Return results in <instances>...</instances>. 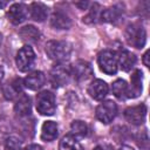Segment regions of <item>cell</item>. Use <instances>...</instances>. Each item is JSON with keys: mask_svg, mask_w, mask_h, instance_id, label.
Here are the masks:
<instances>
[{"mask_svg": "<svg viewBox=\"0 0 150 150\" xmlns=\"http://www.w3.org/2000/svg\"><path fill=\"white\" fill-rule=\"evenodd\" d=\"M29 13L34 21L42 22L48 16V7L42 2H33L29 7Z\"/></svg>", "mask_w": 150, "mask_h": 150, "instance_id": "cell-19", "label": "cell"}, {"mask_svg": "<svg viewBox=\"0 0 150 150\" xmlns=\"http://www.w3.org/2000/svg\"><path fill=\"white\" fill-rule=\"evenodd\" d=\"M117 60H118V66L123 71L131 70L136 63V56L127 49H123L117 54Z\"/></svg>", "mask_w": 150, "mask_h": 150, "instance_id": "cell-17", "label": "cell"}, {"mask_svg": "<svg viewBox=\"0 0 150 150\" xmlns=\"http://www.w3.org/2000/svg\"><path fill=\"white\" fill-rule=\"evenodd\" d=\"M0 43H1V34H0Z\"/></svg>", "mask_w": 150, "mask_h": 150, "instance_id": "cell-34", "label": "cell"}, {"mask_svg": "<svg viewBox=\"0 0 150 150\" xmlns=\"http://www.w3.org/2000/svg\"><path fill=\"white\" fill-rule=\"evenodd\" d=\"M28 7L25 5V4H21V2H16V4H13L8 12H7V16H8V20L13 23V25H20L22 23L27 16H28Z\"/></svg>", "mask_w": 150, "mask_h": 150, "instance_id": "cell-10", "label": "cell"}, {"mask_svg": "<svg viewBox=\"0 0 150 150\" xmlns=\"http://www.w3.org/2000/svg\"><path fill=\"white\" fill-rule=\"evenodd\" d=\"M97 63L100 69L107 75H114L117 73L118 69V60L117 53L114 50L105 49L101 52L97 56Z\"/></svg>", "mask_w": 150, "mask_h": 150, "instance_id": "cell-2", "label": "cell"}, {"mask_svg": "<svg viewBox=\"0 0 150 150\" xmlns=\"http://www.w3.org/2000/svg\"><path fill=\"white\" fill-rule=\"evenodd\" d=\"M93 150H105V149H104V148H102V146H100V145H98V146H95V148H94V149H93Z\"/></svg>", "mask_w": 150, "mask_h": 150, "instance_id": "cell-33", "label": "cell"}, {"mask_svg": "<svg viewBox=\"0 0 150 150\" xmlns=\"http://www.w3.org/2000/svg\"><path fill=\"white\" fill-rule=\"evenodd\" d=\"M95 115H96L98 121H101L104 124H108V123L112 122L114 118L116 117V115H117V105L111 100L103 101L102 103H100L97 105Z\"/></svg>", "mask_w": 150, "mask_h": 150, "instance_id": "cell-6", "label": "cell"}, {"mask_svg": "<svg viewBox=\"0 0 150 150\" xmlns=\"http://www.w3.org/2000/svg\"><path fill=\"white\" fill-rule=\"evenodd\" d=\"M75 5H76V6H79V7H81L82 9H86V8L88 7L89 2H87V1H86V2H76Z\"/></svg>", "mask_w": 150, "mask_h": 150, "instance_id": "cell-29", "label": "cell"}, {"mask_svg": "<svg viewBox=\"0 0 150 150\" xmlns=\"http://www.w3.org/2000/svg\"><path fill=\"white\" fill-rule=\"evenodd\" d=\"M23 84L26 88H28L29 90H39L45 86L46 82V76L42 71L35 70L29 73L25 79H23Z\"/></svg>", "mask_w": 150, "mask_h": 150, "instance_id": "cell-12", "label": "cell"}, {"mask_svg": "<svg viewBox=\"0 0 150 150\" xmlns=\"http://www.w3.org/2000/svg\"><path fill=\"white\" fill-rule=\"evenodd\" d=\"M59 150H84V149L79 143L77 138H75L73 135H66L60 141Z\"/></svg>", "mask_w": 150, "mask_h": 150, "instance_id": "cell-22", "label": "cell"}, {"mask_svg": "<svg viewBox=\"0 0 150 150\" xmlns=\"http://www.w3.org/2000/svg\"><path fill=\"white\" fill-rule=\"evenodd\" d=\"M25 150H43V149H42V146L39 145V144H29L28 146H26Z\"/></svg>", "mask_w": 150, "mask_h": 150, "instance_id": "cell-27", "label": "cell"}, {"mask_svg": "<svg viewBox=\"0 0 150 150\" xmlns=\"http://www.w3.org/2000/svg\"><path fill=\"white\" fill-rule=\"evenodd\" d=\"M145 115H146V107L143 103L134 105V107H129L124 110L125 120L134 125L142 124L145 120Z\"/></svg>", "mask_w": 150, "mask_h": 150, "instance_id": "cell-9", "label": "cell"}, {"mask_svg": "<svg viewBox=\"0 0 150 150\" xmlns=\"http://www.w3.org/2000/svg\"><path fill=\"white\" fill-rule=\"evenodd\" d=\"M122 14H123V7L121 5H115L112 7H109V8H105L103 11H101L100 19L104 22L115 23L120 20Z\"/></svg>", "mask_w": 150, "mask_h": 150, "instance_id": "cell-16", "label": "cell"}, {"mask_svg": "<svg viewBox=\"0 0 150 150\" xmlns=\"http://www.w3.org/2000/svg\"><path fill=\"white\" fill-rule=\"evenodd\" d=\"M70 131L75 138H83L88 134V125L83 121H73L70 124Z\"/></svg>", "mask_w": 150, "mask_h": 150, "instance_id": "cell-23", "label": "cell"}, {"mask_svg": "<svg viewBox=\"0 0 150 150\" xmlns=\"http://www.w3.org/2000/svg\"><path fill=\"white\" fill-rule=\"evenodd\" d=\"M142 82H143V74H142V71L139 69H136L131 74V77H130V87L128 86V96L127 97L135 98V97L139 96L141 93H142V89H143Z\"/></svg>", "mask_w": 150, "mask_h": 150, "instance_id": "cell-13", "label": "cell"}, {"mask_svg": "<svg viewBox=\"0 0 150 150\" xmlns=\"http://www.w3.org/2000/svg\"><path fill=\"white\" fill-rule=\"evenodd\" d=\"M127 40L136 48H143L146 42L145 29L139 25H130L127 29Z\"/></svg>", "mask_w": 150, "mask_h": 150, "instance_id": "cell-7", "label": "cell"}, {"mask_svg": "<svg viewBox=\"0 0 150 150\" xmlns=\"http://www.w3.org/2000/svg\"><path fill=\"white\" fill-rule=\"evenodd\" d=\"M108 91H109L108 84L100 79L94 80L88 87V94L96 101H102L108 95Z\"/></svg>", "mask_w": 150, "mask_h": 150, "instance_id": "cell-11", "label": "cell"}, {"mask_svg": "<svg viewBox=\"0 0 150 150\" xmlns=\"http://www.w3.org/2000/svg\"><path fill=\"white\" fill-rule=\"evenodd\" d=\"M6 5H7V2H6V1H2V0H0V8H4Z\"/></svg>", "mask_w": 150, "mask_h": 150, "instance_id": "cell-32", "label": "cell"}, {"mask_svg": "<svg viewBox=\"0 0 150 150\" xmlns=\"http://www.w3.org/2000/svg\"><path fill=\"white\" fill-rule=\"evenodd\" d=\"M93 68L90 63H88L87 61L79 60L71 66V76H74V79L77 82H84L89 80L93 76Z\"/></svg>", "mask_w": 150, "mask_h": 150, "instance_id": "cell-8", "label": "cell"}, {"mask_svg": "<svg viewBox=\"0 0 150 150\" xmlns=\"http://www.w3.org/2000/svg\"><path fill=\"white\" fill-rule=\"evenodd\" d=\"M45 50L48 57L56 63H64L71 54V46L66 41L52 40L46 43Z\"/></svg>", "mask_w": 150, "mask_h": 150, "instance_id": "cell-1", "label": "cell"}, {"mask_svg": "<svg viewBox=\"0 0 150 150\" xmlns=\"http://www.w3.org/2000/svg\"><path fill=\"white\" fill-rule=\"evenodd\" d=\"M22 80L21 79H14L12 81H8L2 87V94L7 100H14L20 94H22Z\"/></svg>", "mask_w": 150, "mask_h": 150, "instance_id": "cell-14", "label": "cell"}, {"mask_svg": "<svg viewBox=\"0 0 150 150\" xmlns=\"http://www.w3.org/2000/svg\"><path fill=\"white\" fill-rule=\"evenodd\" d=\"M143 63L145 67H149V50H146L143 55Z\"/></svg>", "mask_w": 150, "mask_h": 150, "instance_id": "cell-28", "label": "cell"}, {"mask_svg": "<svg viewBox=\"0 0 150 150\" xmlns=\"http://www.w3.org/2000/svg\"><path fill=\"white\" fill-rule=\"evenodd\" d=\"M120 150H135V149L131 148V146H129V145H123V146L120 148Z\"/></svg>", "mask_w": 150, "mask_h": 150, "instance_id": "cell-30", "label": "cell"}, {"mask_svg": "<svg viewBox=\"0 0 150 150\" xmlns=\"http://www.w3.org/2000/svg\"><path fill=\"white\" fill-rule=\"evenodd\" d=\"M111 90H112V94L120 100H124L128 96V84L122 79H118L112 83Z\"/></svg>", "mask_w": 150, "mask_h": 150, "instance_id": "cell-24", "label": "cell"}, {"mask_svg": "<svg viewBox=\"0 0 150 150\" xmlns=\"http://www.w3.org/2000/svg\"><path fill=\"white\" fill-rule=\"evenodd\" d=\"M100 15H101V7H100V5L98 4H93L89 14L83 18V22L93 23V22L96 21V19H100Z\"/></svg>", "mask_w": 150, "mask_h": 150, "instance_id": "cell-25", "label": "cell"}, {"mask_svg": "<svg viewBox=\"0 0 150 150\" xmlns=\"http://www.w3.org/2000/svg\"><path fill=\"white\" fill-rule=\"evenodd\" d=\"M14 111L21 117H26L30 114L32 102H30V98L26 94H21L19 96V98L16 100V102L14 104Z\"/></svg>", "mask_w": 150, "mask_h": 150, "instance_id": "cell-18", "label": "cell"}, {"mask_svg": "<svg viewBox=\"0 0 150 150\" xmlns=\"http://www.w3.org/2000/svg\"><path fill=\"white\" fill-rule=\"evenodd\" d=\"M4 75H5V71H4V68L0 66V83H1V81H2V79H4Z\"/></svg>", "mask_w": 150, "mask_h": 150, "instance_id": "cell-31", "label": "cell"}, {"mask_svg": "<svg viewBox=\"0 0 150 150\" xmlns=\"http://www.w3.org/2000/svg\"><path fill=\"white\" fill-rule=\"evenodd\" d=\"M21 39L28 43H35L40 40V32L36 27L32 26V25H28V26H25L20 29L19 32Z\"/></svg>", "mask_w": 150, "mask_h": 150, "instance_id": "cell-21", "label": "cell"}, {"mask_svg": "<svg viewBox=\"0 0 150 150\" xmlns=\"http://www.w3.org/2000/svg\"><path fill=\"white\" fill-rule=\"evenodd\" d=\"M56 102L55 95L49 90H43L36 96V110L40 115L52 116L55 112Z\"/></svg>", "mask_w": 150, "mask_h": 150, "instance_id": "cell-4", "label": "cell"}, {"mask_svg": "<svg viewBox=\"0 0 150 150\" xmlns=\"http://www.w3.org/2000/svg\"><path fill=\"white\" fill-rule=\"evenodd\" d=\"M57 124L54 121H46L41 128V138L45 142H52L57 137Z\"/></svg>", "mask_w": 150, "mask_h": 150, "instance_id": "cell-20", "label": "cell"}, {"mask_svg": "<svg viewBox=\"0 0 150 150\" xmlns=\"http://www.w3.org/2000/svg\"><path fill=\"white\" fill-rule=\"evenodd\" d=\"M71 77V67L66 63H56L49 74L50 83L54 88H60L66 86Z\"/></svg>", "mask_w": 150, "mask_h": 150, "instance_id": "cell-3", "label": "cell"}, {"mask_svg": "<svg viewBox=\"0 0 150 150\" xmlns=\"http://www.w3.org/2000/svg\"><path fill=\"white\" fill-rule=\"evenodd\" d=\"M35 59H36V56H35L33 48L28 45L23 46L16 53V56H15V63H16L18 69L22 73L30 70L35 64Z\"/></svg>", "mask_w": 150, "mask_h": 150, "instance_id": "cell-5", "label": "cell"}, {"mask_svg": "<svg viewBox=\"0 0 150 150\" xmlns=\"http://www.w3.org/2000/svg\"><path fill=\"white\" fill-rule=\"evenodd\" d=\"M6 150H21V142L14 136H9L5 141Z\"/></svg>", "mask_w": 150, "mask_h": 150, "instance_id": "cell-26", "label": "cell"}, {"mask_svg": "<svg viewBox=\"0 0 150 150\" xmlns=\"http://www.w3.org/2000/svg\"><path fill=\"white\" fill-rule=\"evenodd\" d=\"M50 25L56 29H69L71 26V20L67 13L55 11L50 18Z\"/></svg>", "mask_w": 150, "mask_h": 150, "instance_id": "cell-15", "label": "cell"}]
</instances>
